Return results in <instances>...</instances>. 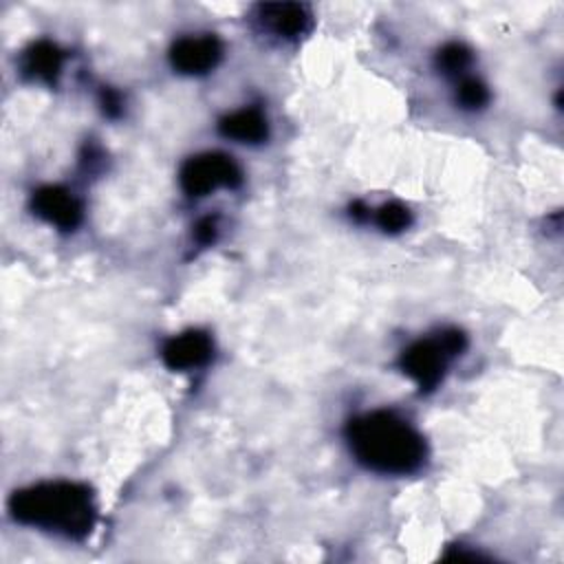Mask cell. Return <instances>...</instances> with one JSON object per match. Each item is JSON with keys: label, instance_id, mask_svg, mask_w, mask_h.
I'll return each instance as SVG.
<instances>
[{"label": "cell", "instance_id": "1", "mask_svg": "<svg viewBox=\"0 0 564 564\" xmlns=\"http://www.w3.org/2000/svg\"><path fill=\"white\" fill-rule=\"evenodd\" d=\"M346 441L355 458L379 474H410L425 460L423 436L405 419L388 410L350 419Z\"/></svg>", "mask_w": 564, "mask_h": 564}, {"label": "cell", "instance_id": "2", "mask_svg": "<svg viewBox=\"0 0 564 564\" xmlns=\"http://www.w3.org/2000/svg\"><path fill=\"white\" fill-rule=\"evenodd\" d=\"M9 511L22 524L70 540H84L97 520L90 489L70 480L37 482L20 489L11 496Z\"/></svg>", "mask_w": 564, "mask_h": 564}, {"label": "cell", "instance_id": "3", "mask_svg": "<svg viewBox=\"0 0 564 564\" xmlns=\"http://www.w3.org/2000/svg\"><path fill=\"white\" fill-rule=\"evenodd\" d=\"M467 346V337L456 328H443L432 337L410 344L399 359L401 370L419 386L421 392H432L445 377L454 357Z\"/></svg>", "mask_w": 564, "mask_h": 564}, {"label": "cell", "instance_id": "4", "mask_svg": "<svg viewBox=\"0 0 564 564\" xmlns=\"http://www.w3.org/2000/svg\"><path fill=\"white\" fill-rule=\"evenodd\" d=\"M178 181L187 196H207L218 187H238L242 183V170L227 154L205 152L183 163Z\"/></svg>", "mask_w": 564, "mask_h": 564}, {"label": "cell", "instance_id": "5", "mask_svg": "<svg viewBox=\"0 0 564 564\" xmlns=\"http://www.w3.org/2000/svg\"><path fill=\"white\" fill-rule=\"evenodd\" d=\"M223 57V44L216 35H187L172 44L170 62L183 75H203Z\"/></svg>", "mask_w": 564, "mask_h": 564}, {"label": "cell", "instance_id": "6", "mask_svg": "<svg viewBox=\"0 0 564 564\" xmlns=\"http://www.w3.org/2000/svg\"><path fill=\"white\" fill-rule=\"evenodd\" d=\"M256 18L262 29L284 40H297L313 26L311 7L304 2H264L256 7Z\"/></svg>", "mask_w": 564, "mask_h": 564}, {"label": "cell", "instance_id": "7", "mask_svg": "<svg viewBox=\"0 0 564 564\" xmlns=\"http://www.w3.org/2000/svg\"><path fill=\"white\" fill-rule=\"evenodd\" d=\"M31 207L42 220H46L64 231L75 229L82 223L79 198L59 185H44V187L35 189L33 198H31Z\"/></svg>", "mask_w": 564, "mask_h": 564}, {"label": "cell", "instance_id": "8", "mask_svg": "<svg viewBox=\"0 0 564 564\" xmlns=\"http://www.w3.org/2000/svg\"><path fill=\"white\" fill-rule=\"evenodd\" d=\"M214 344L205 330H185L165 341L161 357L172 370H192L212 359Z\"/></svg>", "mask_w": 564, "mask_h": 564}, {"label": "cell", "instance_id": "9", "mask_svg": "<svg viewBox=\"0 0 564 564\" xmlns=\"http://www.w3.org/2000/svg\"><path fill=\"white\" fill-rule=\"evenodd\" d=\"M62 64H64V51L48 40L33 42L22 53V59H20V68L26 77L40 79L46 84L57 82V77L62 73Z\"/></svg>", "mask_w": 564, "mask_h": 564}, {"label": "cell", "instance_id": "10", "mask_svg": "<svg viewBox=\"0 0 564 564\" xmlns=\"http://www.w3.org/2000/svg\"><path fill=\"white\" fill-rule=\"evenodd\" d=\"M220 132L229 139H236L240 143H260L269 134L267 117L258 108H240L218 123Z\"/></svg>", "mask_w": 564, "mask_h": 564}, {"label": "cell", "instance_id": "11", "mask_svg": "<svg viewBox=\"0 0 564 564\" xmlns=\"http://www.w3.org/2000/svg\"><path fill=\"white\" fill-rule=\"evenodd\" d=\"M471 51L460 42H449L436 53V68L447 77H458L471 66Z\"/></svg>", "mask_w": 564, "mask_h": 564}, {"label": "cell", "instance_id": "12", "mask_svg": "<svg viewBox=\"0 0 564 564\" xmlns=\"http://www.w3.org/2000/svg\"><path fill=\"white\" fill-rule=\"evenodd\" d=\"M410 223H412L410 209L397 200L381 205L377 212V225L388 234H399V231L408 229Z\"/></svg>", "mask_w": 564, "mask_h": 564}, {"label": "cell", "instance_id": "13", "mask_svg": "<svg viewBox=\"0 0 564 564\" xmlns=\"http://www.w3.org/2000/svg\"><path fill=\"white\" fill-rule=\"evenodd\" d=\"M456 99L467 110H478L489 101L487 86L476 77H463L456 90Z\"/></svg>", "mask_w": 564, "mask_h": 564}, {"label": "cell", "instance_id": "14", "mask_svg": "<svg viewBox=\"0 0 564 564\" xmlns=\"http://www.w3.org/2000/svg\"><path fill=\"white\" fill-rule=\"evenodd\" d=\"M216 236H218V223H216V218H214V216L200 218V220H198V225L194 227V238H196V242H200V245H209V242H214V240H216Z\"/></svg>", "mask_w": 564, "mask_h": 564}, {"label": "cell", "instance_id": "15", "mask_svg": "<svg viewBox=\"0 0 564 564\" xmlns=\"http://www.w3.org/2000/svg\"><path fill=\"white\" fill-rule=\"evenodd\" d=\"M99 101H101V108L108 117H117L121 112V97H119L117 90L104 88L101 95H99Z\"/></svg>", "mask_w": 564, "mask_h": 564}]
</instances>
